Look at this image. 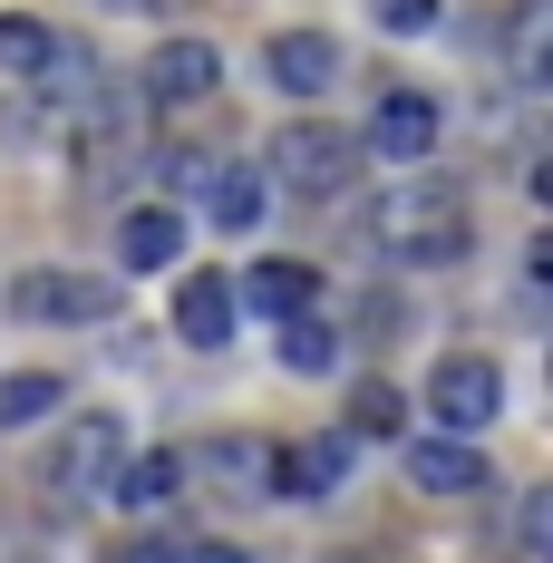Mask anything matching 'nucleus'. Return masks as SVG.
Instances as JSON below:
<instances>
[{
	"mask_svg": "<svg viewBox=\"0 0 553 563\" xmlns=\"http://www.w3.org/2000/svg\"><path fill=\"white\" fill-rule=\"evenodd\" d=\"M369 243H379L398 273H446V263H466L476 253V214H466V195L456 185H398L379 195V214H369Z\"/></svg>",
	"mask_w": 553,
	"mask_h": 563,
	"instance_id": "nucleus-1",
	"label": "nucleus"
},
{
	"mask_svg": "<svg viewBox=\"0 0 553 563\" xmlns=\"http://www.w3.org/2000/svg\"><path fill=\"white\" fill-rule=\"evenodd\" d=\"M117 456H126V418H108V408H88L68 438L49 448V466H40V496H49L58 515H78L88 496H108Z\"/></svg>",
	"mask_w": 553,
	"mask_h": 563,
	"instance_id": "nucleus-2",
	"label": "nucleus"
},
{
	"mask_svg": "<svg viewBox=\"0 0 553 563\" xmlns=\"http://www.w3.org/2000/svg\"><path fill=\"white\" fill-rule=\"evenodd\" d=\"M273 185H291V195H340L350 175H360V136L350 126H331V117H291V126H273Z\"/></svg>",
	"mask_w": 553,
	"mask_h": 563,
	"instance_id": "nucleus-3",
	"label": "nucleus"
},
{
	"mask_svg": "<svg viewBox=\"0 0 553 563\" xmlns=\"http://www.w3.org/2000/svg\"><path fill=\"white\" fill-rule=\"evenodd\" d=\"M108 311H117V282H88V273H68V263L10 273V321H49V331H68V321H108Z\"/></svg>",
	"mask_w": 553,
	"mask_h": 563,
	"instance_id": "nucleus-4",
	"label": "nucleus"
},
{
	"mask_svg": "<svg viewBox=\"0 0 553 563\" xmlns=\"http://www.w3.org/2000/svg\"><path fill=\"white\" fill-rule=\"evenodd\" d=\"M428 408H438V428H456V438H486L505 418V369L486 350H456V360H438V379H428Z\"/></svg>",
	"mask_w": 553,
	"mask_h": 563,
	"instance_id": "nucleus-5",
	"label": "nucleus"
},
{
	"mask_svg": "<svg viewBox=\"0 0 553 563\" xmlns=\"http://www.w3.org/2000/svg\"><path fill=\"white\" fill-rule=\"evenodd\" d=\"M428 146H438V98L428 88H388L360 126V156H379V166H418Z\"/></svg>",
	"mask_w": 553,
	"mask_h": 563,
	"instance_id": "nucleus-6",
	"label": "nucleus"
},
{
	"mask_svg": "<svg viewBox=\"0 0 553 563\" xmlns=\"http://www.w3.org/2000/svg\"><path fill=\"white\" fill-rule=\"evenodd\" d=\"M408 486H418V496H486V486H496V466H486L476 438L438 428V438H408Z\"/></svg>",
	"mask_w": 553,
	"mask_h": 563,
	"instance_id": "nucleus-7",
	"label": "nucleus"
},
{
	"mask_svg": "<svg viewBox=\"0 0 553 563\" xmlns=\"http://www.w3.org/2000/svg\"><path fill=\"white\" fill-rule=\"evenodd\" d=\"M214 88H223V49L195 40V30L146 58V98H156V108H195V98H214Z\"/></svg>",
	"mask_w": 553,
	"mask_h": 563,
	"instance_id": "nucleus-8",
	"label": "nucleus"
},
{
	"mask_svg": "<svg viewBox=\"0 0 553 563\" xmlns=\"http://www.w3.org/2000/svg\"><path fill=\"white\" fill-rule=\"evenodd\" d=\"M263 68H273L281 98H331L340 40H331V30H281V40H263Z\"/></svg>",
	"mask_w": 553,
	"mask_h": 563,
	"instance_id": "nucleus-9",
	"label": "nucleus"
},
{
	"mask_svg": "<svg viewBox=\"0 0 553 563\" xmlns=\"http://www.w3.org/2000/svg\"><path fill=\"white\" fill-rule=\"evenodd\" d=\"M233 321H243L233 273H185V282H175V340H185V350H223Z\"/></svg>",
	"mask_w": 553,
	"mask_h": 563,
	"instance_id": "nucleus-10",
	"label": "nucleus"
},
{
	"mask_svg": "<svg viewBox=\"0 0 553 563\" xmlns=\"http://www.w3.org/2000/svg\"><path fill=\"white\" fill-rule=\"evenodd\" d=\"M117 263H126V273H175V263H185V214H175V205H136V214L117 224Z\"/></svg>",
	"mask_w": 553,
	"mask_h": 563,
	"instance_id": "nucleus-11",
	"label": "nucleus"
},
{
	"mask_svg": "<svg viewBox=\"0 0 553 563\" xmlns=\"http://www.w3.org/2000/svg\"><path fill=\"white\" fill-rule=\"evenodd\" d=\"M204 214H214L223 233H253L273 214V175L263 166H204Z\"/></svg>",
	"mask_w": 553,
	"mask_h": 563,
	"instance_id": "nucleus-12",
	"label": "nucleus"
},
{
	"mask_svg": "<svg viewBox=\"0 0 553 563\" xmlns=\"http://www.w3.org/2000/svg\"><path fill=\"white\" fill-rule=\"evenodd\" d=\"M340 476H350V438H340V428H331V438H291V448L273 456L281 496H331Z\"/></svg>",
	"mask_w": 553,
	"mask_h": 563,
	"instance_id": "nucleus-13",
	"label": "nucleus"
},
{
	"mask_svg": "<svg viewBox=\"0 0 553 563\" xmlns=\"http://www.w3.org/2000/svg\"><path fill=\"white\" fill-rule=\"evenodd\" d=\"M175 486H185V456H175V448L117 456V476H108V496H117L126 515H156V506H175Z\"/></svg>",
	"mask_w": 553,
	"mask_h": 563,
	"instance_id": "nucleus-14",
	"label": "nucleus"
},
{
	"mask_svg": "<svg viewBox=\"0 0 553 563\" xmlns=\"http://www.w3.org/2000/svg\"><path fill=\"white\" fill-rule=\"evenodd\" d=\"M311 291H321V273H311V263H253V273L233 282V301H243V311H273V321L311 311Z\"/></svg>",
	"mask_w": 553,
	"mask_h": 563,
	"instance_id": "nucleus-15",
	"label": "nucleus"
},
{
	"mask_svg": "<svg viewBox=\"0 0 553 563\" xmlns=\"http://www.w3.org/2000/svg\"><path fill=\"white\" fill-rule=\"evenodd\" d=\"M58 49H68V40H58L40 10H0V68H10V78H49Z\"/></svg>",
	"mask_w": 553,
	"mask_h": 563,
	"instance_id": "nucleus-16",
	"label": "nucleus"
},
{
	"mask_svg": "<svg viewBox=\"0 0 553 563\" xmlns=\"http://www.w3.org/2000/svg\"><path fill=\"white\" fill-rule=\"evenodd\" d=\"M58 408H68V379H58V369H10V379H0V438L40 428Z\"/></svg>",
	"mask_w": 553,
	"mask_h": 563,
	"instance_id": "nucleus-17",
	"label": "nucleus"
},
{
	"mask_svg": "<svg viewBox=\"0 0 553 563\" xmlns=\"http://www.w3.org/2000/svg\"><path fill=\"white\" fill-rule=\"evenodd\" d=\"M340 438H408V398H398V379H360Z\"/></svg>",
	"mask_w": 553,
	"mask_h": 563,
	"instance_id": "nucleus-18",
	"label": "nucleus"
},
{
	"mask_svg": "<svg viewBox=\"0 0 553 563\" xmlns=\"http://www.w3.org/2000/svg\"><path fill=\"white\" fill-rule=\"evenodd\" d=\"M281 369H301V379L340 369V331H331V321H311V311H291V321H281Z\"/></svg>",
	"mask_w": 553,
	"mask_h": 563,
	"instance_id": "nucleus-19",
	"label": "nucleus"
},
{
	"mask_svg": "<svg viewBox=\"0 0 553 563\" xmlns=\"http://www.w3.org/2000/svg\"><path fill=\"white\" fill-rule=\"evenodd\" d=\"M117 563H185V534H136V544H117Z\"/></svg>",
	"mask_w": 553,
	"mask_h": 563,
	"instance_id": "nucleus-20",
	"label": "nucleus"
},
{
	"mask_svg": "<svg viewBox=\"0 0 553 563\" xmlns=\"http://www.w3.org/2000/svg\"><path fill=\"white\" fill-rule=\"evenodd\" d=\"M379 10V30H428L438 20V0H369Z\"/></svg>",
	"mask_w": 553,
	"mask_h": 563,
	"instance_id": "nucleus-21",
	"label": "nucleus"
},
{
	"mask_svg": "<svg viewBox=\"0 0 553 563\" xmlns=\"http://www.w3.org/2000/svg\"><path fill=\"white\" fill-rule=\"evenodd\" d=\"M185 563H253L243 544H185Z\"/></svg>",
	"mask_w": 553,
	"mask_h": 563,
	"instance_id": "nucleus-22",
	"label": "nucleus"
},
{
	"mask_svg": "<svg viewBox=\"0 0 553 563\" xmlns=\"http://www.w3.org/2000/svg\"><path fill=\"white\" fill-rule=\"evenodd\" d=\"M117 10H146V20H156V10H175V0H117Z\"/></svg>",
	"mask_w": 553,
	"mask_h": 563,
	"instance_id": "nucleus-23",
	"label": "nucleus"
},
{
	"mask_svg": "<svg viewBox=\"0 0 553 563\" xmlns=\"http://www.w3.org/2000/svg\"><path fill=\"white\" fill-rule=\"evenodd\" d=\"M331 563H369V554H331Z\"/></svg>",
	"mask_w": 553,
	"mask_h": 563,
	"instance_id": "nucleus-24",
	"label": "nucleus"
}]
</instances>
